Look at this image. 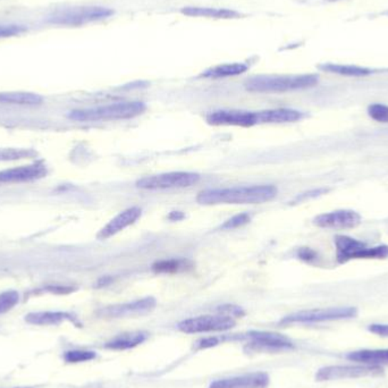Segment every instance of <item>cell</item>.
<instances>
[{
	"mask_svg": "<svg viewBox=\"0 0 388 388\" xmlns=\"http://www.w3.org/2000/svg\"><path fill=\"white\" fill-rule=\"evenodd\" d=\"M274 185L241 186L230 189H209L198 194L200 205H260L268 203L277 195Z\"/></svg>",
	"mask_w": 388,
	"mask_h": 388,
	"instance_id": "1",
	"label": "cell"
},
{
	"mask_svg": "<svg viewBox=\"0 0 388 388\" xmlns=\"http://www.w3.org/2000/svg\"><path fill=\"white\" fill-rule=\"evenodd\" d=\"M147 106L141 101L111 103L96 108L78 109L71 111L70 118L78 122H96V121L128 120L143 114Z\"/></svg>",
	"mask_w": 388,
	"mask_h": 388,
	"instance_id": "2",
	"label": "cell"
},
{
	"mask_svg": "<svg viewBox=\"0 0 388 388\" xmlns=\"http://www.w3.org/2000/svg\"><path fill=\"white\" fill-rule=\"evenodd\" d=\"M318 83V76L314 74L260 75L250 78L245 83L247 91L251 92H286L307 89Z\"/></svg>",
	"mask_w": 388,
	"mask_h": 388,
	"instance_id": "3",
	"label": "cell"
},
{
	"mask_svg": "<svg viewBox=\"0 0 388 388\" xmlns=\"http://www.w3.org/2000/svg\"><path fill=\"white\" fill-rule=\"evenodd\" d=\"M335 245L336 257L341 264L352 259H385L388 257L387 245L369 247L349 236H336Z\"/></svg>",
	"mask_w": 388,
	"mask_h": 388,
	"instance_id": "4",
	"label": "cell"
},
{
	"mask_svg": "<svg viewBox=\"0 0 388 388\" xmlns=\"http://www.w3.org/2000/svg\"><path fill=\"white\" fill-rule=\"evenodd\" d=\"M111 15H114V11L107 9V7H99V6L75 7V9L59 11L57 14L50 16L48 19V22L55 25L78 26V25L105 20V19L111 17Z\"/></svg>",
	"mask_w": 388,
	"mask_h": 388,
	"instance_id": "5",
	"label": "cell"
},
{
	"mask_svg": "<svg viewBox=\"0 0 388 388\" xmlns=\"http://www.w3.org/2000/svg\"><path fill=\"white\" fill-rule=\"evenodd\" d=\"M200 175L192 172H172L153 175L136 182V188L149 191L167 189H183L197 184Z\"/></svg>",
	"mask_w": 388,
	"mask_h": 388,
	"instance_id": "6",
	"label": "cell"
},
{
	"mask_svg": "<svg viewBox=\"0 0 388 388\" xmlns=\"http://www.w3.org/2000/svg\"><path fill=\"white\" fill-rule=\"evenodd\" d=\"M235 320L232 317L225 315L200 316L180 322L178 330L185 334L215 333L232 330L235 327Z\"/></svg>",
	"mask_w": 388,
	"mask_h": 388,
	"instance_id": "7",
	"label": "cell"
},
{
	"mask_svg": "<svg viewBox=\"0 0 388 388\" xmlns=\"http://www.w3.org/2000/svg\"><path fill=\"white\" fill-rule=\"evenodd\" d=\"M358 311L351 307L345 308L316 309V310L301 311L290 315L282 320V324H314V322H330L340 319H349L357 316Z\"/></svg>",
	"mask_w": 388,
	"mask_h": 388,
	"instance_id": "8",
	"label": "cell"
},
{
	"mask_svg": "<svg viewBox=\"0 0 388 388\" xmlns=\"http://www.w3.org/2000/svg\"><path fill=\"white\" fill-rule=\"evenodd\" d=\"M383 374V369L378 366H332L319 370L316 378L319 382L325 380L347 379V378L369 377L379 376Z\"/></svg>",
	"mask_w": 388,
	"mask_h": 388,
	"instance_id": "9",
	"label": "cell"
},
{
	"mask_svg": "<svg viewBox=\"0 0 388 388\" xmlns=\"http://www.w3.org/2000/svg\"><path fill=\"white\" fill-rule=\"evenodd\" d=\"M205 120L214 126L251 128L259 124L258 111H216L205 117Z\"/></svg>",
	"mask_w": 388,
	"mask_h": 388,
	"instance_id": "10",
	"label": "cell"
},
{
	"mask_svg": "<svg viewBox=\"0 0 388 388\" xmlns=\"http://www.w3.org/2000/svg\"><path fill=\"white\" fill-rule=\"evenodd\" d=\"M157 305V301L153 297H145V299L136 300L133 302L123 303V305H109L99 314L108 318H126V317L142 316L147 315Z\"/></svg>",
	"mask_w": 388,
	"mask_h": 388,
	"instance_id": "11",
	"label": "cell"
},
{
	"mask_svg": "<svg viewBox=\"0 0 388 388\" xmlns=\"http://www.w3.org/2000/svg\"><path fill=\"white\" fill-rule=\"evenodd\" d=\"M250 339L251 342L247 345V349L255 352H277L293 347L292 342L280 334L258 332L250 334Z\"/></svg>",
	"mask_w": 388,
	"mask_h": 388,
	"instance_id": "12",
	"label": "cell"
},
{
	"mask_svg": "<svg viewBox=\"0 0 388 388\" xmlns=\"http://www.w3.org/2000/svg\"><path fill=\"white\" fill-rule=\"evenodd\" d=\"M314 224L322 228H354L361 224V216L353 210H336L319 215Z\"/></svg>",
	"mask_w": 388,
	"mask_h": 388,
	"instance_id": "13",
	"label": "cell"
},
{
	"mask_svg": "<svg viewBox=\"0 0 388 388\" xmlns=\"http://www.w3.org/2000/svg\"><path fill=\"white\" fill-rule=\"evenodd\" d=\"M47 174L46 167L41 164L28 165L15 167L0 172V183H21L45 178Z\"/></svg>",
	"mask_w": 388,
	"mask_h": 388,
	"instance_id": "14",
	"label": "cell"
},
{
	"mask_svg": "<svg viewBox=\"0 0 388 388\" xmlns=\"http://www.w3.org/2000/svg\"><path fill=\"white\" fill-rule=\"evenodd\" d=\"M141 213L142 210L139 207H131V208L125 209L115 218L111 219L103 230H100L97 235L98 239L107 240L111 236L120 233L125 228L134 224L141 217Z\"/></svg>",
	"mask_w": 388,
	"mask_h": 388,
	"instance_id": "15",
	"label": "cell"
},
{
	"mask_svg": "<svg viewBox=\"0 0 388 388\" xmlns=\"http://www.w3.org/2000/svg\"><path fill=\"white\" fill-rule=\"evenodd\" d=\"M268 385V374L265 372H253L239 377L216 380L209 388H266Z\"/></svg>",
	"mask_w": 388,
	"mask_h": 388,
	"instance_id": "16",
	"label": "cell"
},
{
	"mask_svg": "<svg viewBox=\"0 0 388 388\" xmlns=\"http://www.w3.org/2000/svg\"><path fill=\"white\" fill-rule=\"evenodd\" d=\"M301 111L290 108L268 109L258 111L259 124H282V123H293L302 118Z\"/></svg>",
	"mask_w": 388,
	"mask_h": 388,
	"instance_id": "17",
	"label": "cell"
},
{
	"mask_svg": "<svg viewBox=\"0 0 388 388\" xmlns=\"http://www.w3.org/2000/svg\"><path fill=\"white\" fill-rule=\"evenodd\" d=\"M182 14L191 17H205L217 20H230L243 16L239 11L228 9H210V7H184L180 9Z\"/></svg>",
	"mask_w": 388,
	"mask_h": 388,
	"instance_id": "18",
	"label": "cell"
},
{
	"mask_svg": "<svg viewBox=\"0 0 388 388\" xmlns=\"http://www.w3.org/2000/svg\"><path fill=\"white\" fill-rule=\"evenodd\" d=\"M44 103V98L32 92H0V103L3 105L38 106Z\"/></svg>",
	"mask_w": 388,
	"mask_h": 388,
	"instance_id": "19",
	"label": "cell"
},
{
	"mask_svg": "<svg viewBox=\"0 0 388 388\" xmlns=\"http://www.w3.org/2000/svg\"><path fill=\"white\" fill-rule=\"evenodd\" d=\"M66 320H72L73 317L66 312L61 311H45V312H32L25 317V322L36 326H49V325H59Z\"/></svg>",
	"mask_w": 388,
	"mask_h": 388,
	"instance_id": "20",
	"label": "cell"
},
{
	"mask_svg": "<svg viewBox=\"0 0 388 388\" xmlns=\"http://www.w3.org/2000/svg\"><path fill=\"white\" fill-rule=\"evenodd\" d=\"M146 339H147V334L143 332L121 334L106 344V347L109 349H115V351H124V349L138 347L139 344L143 343Z\"/></svg>",
	"mask_w": 388,
	"mask_h": 388,
	"instance_id": "21",
	"label": "cell"
},
{
	"mask_svg": "<svg viewBox=\"0 0 388 388\" xmlns=\"http://www.w3.org/2000/svg\"><path fill=\"white\" fill-rule=\"evenodd\" d=\"M347 359L355 362H364L372 366L388 364V349H364L349 353Z\"/></svg>",
	"mask_w": 388,
	"mask_h": 388,
	"instance_id": "22",
	"label": "cell"
},
{
	"mask_svg": "<svg viewBox=\"0 0 388 388\" xmlns=\"http://www.w3.org/2000/svg\"><path fill=\"white\" fill-rule=\"evenodd\" d=\"M247 65L243 63H233V64H223L218 66L211 67L201 74V78H222L236 76L247 72Z\"/></svg>",
	"mask_w": 388,
	"mask_h": 388,
	"instance_id": "23",
	"label": "cell"
},
{
	"mask_svg": "<svg viewBox=\"0 0 388 388\" xmlns=\"http://www.w3.org/2000/svg\"><path fill=\"white\" fill-rule=\"evenodd\" d=\"M192 268L190 261L183 259H170V260H161L153 264V270L157 274H175V272H184Z\"/></svg>",
	"mask_w": 388,
	"mask_h": 388,
	"instance_id": "24",
	"label": "cell"
},
{
	"mask_svg": "<svg viewBox=\"0 0 388 388\" xmlns=\"http://www.w3.org/2000/svg\"><path fill=\"white\" fill-rule=\"evenodd\" d=\"M320 68L322 71H326V72L334 73V74L344 75V76H355V78L366 76V75L372 73V71L368 70V68L352 66V65L327 64L322 65V66H320Z\"/></svg>",
	"mask_w": 388,
	"mask_h": 388,
	"instance_id": "25",
	"label": "cell"
},
{
	"mask_svg": "<svg viewBox=\"0 0 388 388\" xmlns=\"http://www.w3.org/2000/svg\"><path fill=\"white\" fill-rule=\"evenodd\" d=\"M20 301V294L16 291H6L0 293V315L9 312Z\"/></svg>",
	"mask_w": 388,
	"mask_h": 388,
	"instance_id": "26",
	"label": "cell"
},
{
	"mask_svg": "<svg viewBox=\"0 0 388 388\" xmlns=\"http://www.w3.org/2000/svg\"><path fill=\"white\" fill-rule=\"evenodd\" d=\"M34 155V151L29 149H0V161L19 160Z\"/></svg>",
	"mask_w": 388,
	"mask_h": 388,
	"instance_id": "27",
	"label": "cell"
},
{
	"mask_svg": "<svg viewBox=\"0 0 388 388\" xmlns=\"http://www.w3.org/2000/svg\"><path fill=\"white\" fill-rule=\"evenodd\" d=\"M96 358V353L91 351H68L65 353L64 359L68 364H80Z\"/></svg>",
	"mask_w": 388,
	"mask_h": 388,
	"instance_id": "28",
	"label": "cell"
},
{
	"mask_svg": "<svg viewBox=\"0 0 388 388\" xmlns=\"http://www.w3.org/2000/svg\"><path fill=\"white\" fill-rule=\"evenodd\" d=\"M368 114L376 122L384 123V124L388 123V106L374 103L369 106Z\"/></svg>",
	"mask_w": 388,
	"mask_h": 388,
	"instance_id": "29",
	"label": "cell"
},
{
	"mask_svg": "<svg viewBox=\"0 0 388 388\" xmlns=\"http://www.w3.org/2000/svg\"><path fill=\"white\" fill-rule=\"evenodd\" d=\"M25 32H28V28L25 25L0 24V39L20 36V34H25Z\"/></svg>",
	"mask_w": 388,
	"mask_h": 388,
	"instance_id": "30",
	"label": "cell"
},
{
	"mask_svg": "<svg viewBox=\"0 0 388 388\" xmlns=\"http://www.w3.org/2000/svg\"><path fill=\"white\" fill-rule=\"evenodd\" d=\"M250 220H251V216L249 214L236 215V216L228 219V222H225L220 228L228 230H235V228H239L241 226H244V225H247Z\"/></svg>",
	"mask_w": 388,
	"mask_h": 388,
	"instance_id": "31",
	"label": "cell"
},
{
	"mask_svg": "<svg viewBox=\"0 0 388 388\" xmlns=\"http://www.w3.org/2000/svg\"><path fill=\"white\" fill-rule=\"evenodd\" d=\"M369 330L376 335L382 336V337H388V325H370Z\"/></svg>",
	"mask_w": 388,
	"mask_h": 388,
	"instance_id": "32",
	"label": "cell"
},
{
	"mask_svg": "<svg viewBox=\"0 0 388 388\" xmlns=\"http://www.w3.org/2000/svg\"><path fill=\"white\" fill-rule=\"evenodd\" d=\"M316 252L311 249H308V247H303V249H301L299 251V258L302 259V260H314V259H316Z\"/></svg>",
	"mask_w": 388,
	"mask_h": 388,
	"instance_id": "33",
	"label": "cell"
},
{
	"mask_svg": "<svg viewBox=\"0 0 388 388\" xmlns=\"http://www.w3.org/2000/svg\"><path fill=\"white\" fill-rule=\"evenodd\" d=\"M328 190L326 189H319V190H314V191L307 192V193H303L302 195H300V197H297V200H305L309 199V198H316L318 197V195H320V194L326 193Z\"/></svg>",
	"mask_w": 388,
	"mask_h": 388,
	"instance_id": "34",
	"label": "cell"
},
{
	"mask_svg": "<svg viewBox=\"0 0 388 388\" xmlns=\"http://www.w3.org/2000/svg\"><path fill=\"white\" fill-rule=\"evenodd\" d=\"M217 344H218V340L215 339V337H210V339H205L200 342L199 349H207V347H215Z\"/></svg>",
	"mask_w": 388,
	"mask_h": 388,
	"instance_id": "35",
	"label": "cell"
},
{
	"mask_svg": "<svg viewBox=\"0 0 388 388\" xmlns=\"http://www.w3.org/2000/svg\"><path fill=\"white\" fill-rule=\"evenodd\" d=\"M15 388H31V387H15Z\"/></svg>",
	"mask_w": 388,
	"mask_h": 388,
	"instance_id": "36",
	"label": "cell"
}]
</instances>
